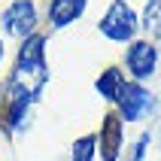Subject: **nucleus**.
Instances as JSON below:
<instances>
[{"label": "nucleus", "instance_id": "nucleus-1", "mask_svg": "<svg viewBox=\"0 0 161 161\" xmlns=\"http://www.w3.org/2000/svg\"><path fill=\"white\" fill-rule=\"evenodd\" d=\"M134 31H137V12L125 0H113L107 15L100 18V34L113 43H128V40H134Z\"/></svg>", "mask_w": 161, "mask_h": 161}, {"label": "nucleus", "instance_id": "nucleus-2", "mask_svg": "<svg viewBox=\"0 0 161 161\" xmlns=\"http://www.w3.org/2000/svg\"><path fill=\"white\" fill-rule=\"evenodd\" d=\"M116 107L122 113V122H140L155 113V94L140 82H125L122 94L116 97Z\"/></svg>", "mask_w": 161, "mask_h": 161}, {"label": "nucleus", "instance_id": "nucleus-3", "mask_svg": "<svg viewBox=\"0 0 161 161\" xmlns=\"http://www.w3.org/2000/svg\"><path fill=\"white\" fill-rule=\"evenodd\" d=\"M43 55H46V36L43 34H31L25 36V43L18 49V61H15V73L12 79L18 76H27V73H43Z\"/></svg>", "mask_w": 161, "mask_h": 161}, {"label": "nucleus", "instance_id": "nucleus-4", "mask_svg": "<svg viewBox=\"0 0 161 161\" xmlns=\"http://www.w3.org/2000/svg\"><path fill=\"white\" fill-rule=\"evenodd\" d=\"M125 64H128V70H131V76H134L137 82H140V79H149V76L155 73V64H158V52H155L152 43L137 40V43L128 46Z\"/></svg>", "mask_w": 161, "mask_h": 161}, {"label": "nucleus", "instance_id": "nucleus-5", "mask_svg": "<svg viewBox=\"0 0 161 161\" xmlns=\"http://www.w3.org/2000/svg\"><path fill=\"white\" fill-rule=\"evenodd\" d=\"M3 27L12 36H31L36 27V6L31 0H15L3 15Z\"/></svg>", "mask_w": 161, "mask_h": 161}, {"label": "nucleus", "instance_id": "nucleus-6", "mask_svg": "<svg viewBox=\"0 0 161 161\" xmlns=\"http://www.w3.org/2000/svg\"><path fill=\"white\" fill-rule=\"evenodd\" d=\"M100 152H103V161H119V152H122V119L109 113L103 119V131L97 137Z\"/></svg>", "mask_w": 161, "mask_h": 161}, {"label": "nucleus", "instance_id": "nucleus-7", "mask_svg": "<svg viewBox=\"0 0 161 161\" xmlns=\"http://www.w3.org/2000/svg\"><path fill=\"white\" fill-rule=\"evenodd\" d=\"M85 3H88V0H52V6H49L52 25L64 27V25H70V21H76V18L85 12Z\"/></svg>", "mask_w": 161, "mask_h": 161}, {"label": "nucleus", "instance_id": "nucleus-8", "mask_svg": "<svg viewBox=\"0 0 161 161\" xmlns=\"http://www.w3.org/2000/svg\"><path fill=\"white\" fill-rule=\"evenodd\" d=\"M94 88L100 91V97H107V100L116 103V97L122 94V88H125V76H122V70H119V67H107V70L97 76Z\"/></svg>", "mask_w": 161, "mask_h": 161}, {"label": "nucleus", "instance_id": "nucleus-9", "mask_svg": "<svg viewBox=\"0 0 161 161\" xmlns=\"http://www.w3.org/2000/svg\"><path fill=\"white\" fill-rule=\"evenodd\" d=\"M94 152H97V134L79 137L73 143V161H94Z\"/></svg>", "mask_w": 161, "mask_h": 161}, {"label": "nucleus", "instance_id": "nucleus-10", "mask_svg": "<svg viewBox=\"0 0 161 161\" xmlns=\"http://www.w3.org/2000/svg\"><path fill=\"white\" fill-rule=\"evenodd\" d=\"M143 25L152 34H161V0H149V6L143 12Z\"/></svg>", "mask_w": 161, "mask_h": 161}, {"label": "nucleus", "instance_id": "nucleus-11", "mask_svg": "<svg viewBox=\"0 0 161 161\" xmlns=\"http://www.w3.org/2000/svg\"><path fill=\"white\" fill-rule=\"evenodd\" d=\"M146 146H149V134H143V137H140V143H137V146H134V152H131V161H143Z\"/></svg>", "mask_w": 161, "mask_h": 161}, {"label": "nucleus", "instance_id": "nucleus-12", "mask_svg": "<svg viewBox=\"0 0 161 161\" xmlns=\"http://www.w3.org/2000/svg\"><path fill=\"white\" fill-rule=\"evenodd\" d=\"M0 61H3V43H0Z\"/></svg>", "mask_w": 161, "mask_h": 161}]
</instances>
